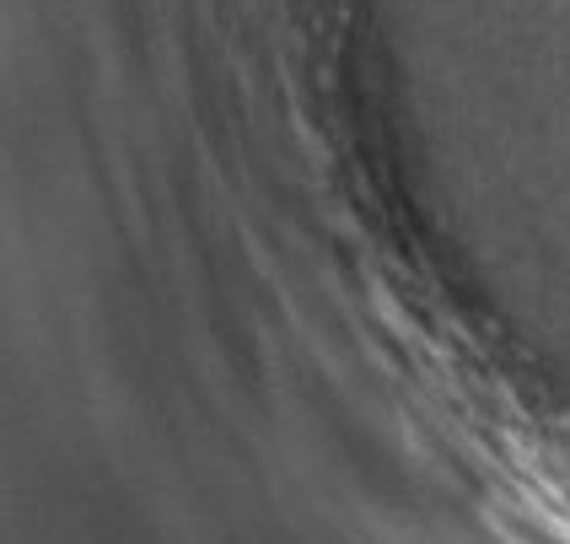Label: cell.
<instances>
[{"label": "cell", "mask_w": 570, "mask_h": 544, "mask_svg": "<svg viewBox=\"0 0 570 544\" xmlns=\"http://www.w3.org/2000/svg\"><path fill=\"white\" fill-rule=\"evenodd\" d=\"M484 507L507 544H570V443L539 420H469Z\"/></svg>", "instance_id": "cell-1"}]
</instances>
